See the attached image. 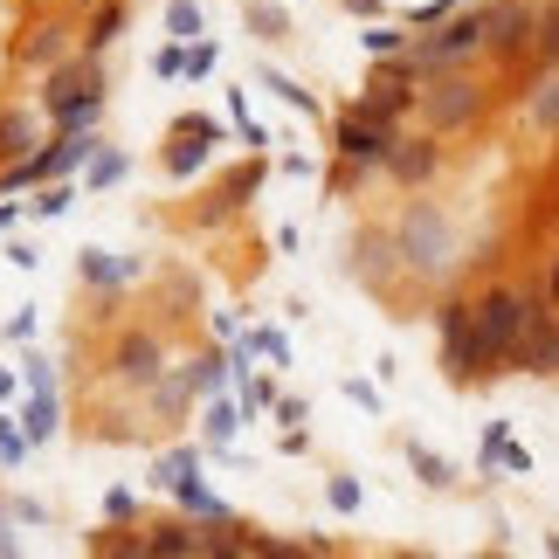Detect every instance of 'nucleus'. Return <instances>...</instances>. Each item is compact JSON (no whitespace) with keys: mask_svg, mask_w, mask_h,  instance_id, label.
<instances>
[{"mask_svg":"<svg viewBox=\"0 0 559 559\" xmlns=\"http://www.w3.org/2000/svg\"><path fill=\"white\" fill-rule=\"evenodd\" d=\"M394 242H401V263L407 276H421V284H442L449 270H456V222L421 193H407L401 214H394Z\"/></svg>","mask_w":559,"mask_h":559,"instance_id":"obj_1","label":"nucleus"},{"mask_svg":"<svg viewBox=\"0 0 559 559\" xmlns=\"http://www.w3.org/2000/svg\"><path fill=\"white\" fill-rule=\"evenodd\" d=\"M484 56H498L511 76L546 70L539 62V0H484Z\"/></svg>","mask_w":559,"mask_h":559,"instance_id":"obj_2","label":"nucleus"},{"mask_svg":"<svg viewBox=\"0 0 559 559\" xmlns=\"http://www.w3.org/2000/svg\"><path fill=\"white\" fill-rule=\"evenodd\" d=\"M484 104H490V91H484L469 70H442V76L421 83V104H415V111H421L428 132L449 139V132H469V124L484 118Z\"/></svg>","mask_w":559,"mask_h":559,"instance_id":"obj_3","label":"nucleus"},{"mask_svg":"<svg viewBox=\"0 0 559 559\" xmlns=\"http://www.w3.org/2000/svg\"><path fill=\"white\" fill-rule=\"evenodd\" d=\"M436 332H442V373L449 380H490L484 359V332H477V297H442L436 305Z\"/></svg>","mask_w":559,"mask_h":559,"instance_id":"obj_4","label":"nucleus"},{"mask_svg":"<svg viewBox=\"0 0 559 559\" xmlns=\"http://www.w3.org/2000/svg\"><path fill=\"white\" fill-rule=\"evenodd\" d=\"M532 297L539 290H484L477 297V332H484V359H490V373H511V353H519V338H525V318H532Z\"/></svg>","mask_w":559,"mask_h":559,"instance_id":"obj_5","label":"nucleus"},{"mask_svg":"<svg viewBox=\"0 0 559 559\" xmlns=\"http://www.w3.org/2000/svg\"><path fill=\"white\" fill-rule=\"evenodd\" d=\"M469 56H484V8L469 14H449L436 21V35H415V62H421V83L442 76V70H463Z\"/></svg>","mask_w":559,"mask_h":559,"instance_id":"obj_6","label":"nucleus"},{"mask_svg":"<svg viewBox=\"0 0 559 559\" xmlns=\"http://www.w3.org/2000/svg\"><path fill=\"white\" fill-rule=\"evenodd\" d=\"M394 139H401L394 124L367 118V111H359V104H353V111L332 124V153L346 159V166H359V174H386V153H394Z\"/></svg>","mask_w":559,"mask_h":559,"instance_id":"obj_7","label":"nucleus"},{"mask_svg":"<svg viewBox=\"0 0 559 559\" xmlns=\"http://www.w3.org/2000/svg\"><path fill=\"white\" fill-rule=\"evenodd\" d=\"M511 373H532V380H559V311L546 297H532V318H525V338L511 353Z\"/></svg>","mask_w":559,"mask_h":559,"instance_id":"obj_8","label":"nucleus"},{"mask_svg":"<svg viewBox=\"0 0 559 559\" xmlns=\"http://www.w3.org/2000/svg\"><path fill=\"white\" fill-rule=\"evenodd\" d=\"M442 174V132H401L394 139V153H386V180H401L407 193H421V187H436Z\"/></svg>","mask_w":559,"mask_h":559,"instance_id":"obj_9","label":"nucleus"},{"mask_svg":"<svg viewBox=\"0 0 559 559\" xmlns=\"http://www.w3.org/2000/svg\"><path fill=\"white\" fill-rule=\"evenodd\" d=\"M111 380L139 386V394H153V386L166 380V353H159V338H153V332H124L118 346H111Z\"/></svg>","mask_w":559,"mask_h":559,"instance_id":"obj_10","label":"nucleus"},{"mask_svg":"<svg viewBox=\"0 0 559 559\" xmlns=\"http://www.w3.org/2000/svg\"><path fill=\"white\" fill-rule=\"evenodd\" d=\"M70 56H76V28H70L62 14L35 21V28L14 41V62H21V70H35V76H49L56 62H70Z\"/></svg>","mask_w":559,"mask_h":559,"instance_id":"obj_11","label":"nucleus"},{"mask_svg":"<svg viewBox=\"0 0 559 559\" xmlns=\"http://www.w3.org/2000/svg\"><path fill=\"white\" fill-rule=\"evenodd\" d=\"M222 132H235V124H214V118H180L174 124V145H166V174L174 180H193L207 166V145L222 139Z\"/></svg>","mask_w":559,"mask_h":559,"instance_id":"obj_12","label":"nucleus"},{"mask_svg":"<svg viewBox=\"0 0 559 559\" xmlns=\"http://www.w3.org/2000/svg\"><path fill=\"white\" fill-rule=\"evenodd\" d=\"M353 270H359V284H367V290H386V284H394V270H407L394 228H367V235H359V242H353Z\"/></svg>","mask_w":559,"mask_h":559,"instance_id":"obj_13","label":"nucleus"},{"mask_svg":"<svg viewBox=\"0 0 559 559\" xmlns=\"http://www.w3.org/2000/svg\"><path fill=\"white\" fill-rule=\"evenodd\" d=\"M421 104V83H401V76H386V70H373L367 76V91H359V111L367 118H380V124H394L401 132V118Z\"/></svg>","mask_w":559,"mask_h":559,"instance_id":"obj_14","label":"nucleus"},{"mask_svg":"<svg viewBox=\"0 0 559 559\" xmlns=\"http://www.w3.org/2000/svg\"><path fill=\"white\" fill-rule=\"evenodd\" d=\"M49 91H41V111H56V104H70V97H91V91H104V70H97V56L83 49V56H70V62H56L49 76Z\"/></svg>","mask_w":559,"mask_h":559,"instance_id":"obj_15","label":"nucleus"},{"mask_svg":"<svg viewBox=\"0 0 559 559\" xmlns=\"http://www.w3.org/2000/svg\"><path fill=\"white\" fill-rule=\"evenodd\" d=\"M255 187H263V166H255V159H249V166H242V174H228L222 187H214V201L201 207V228H222V222H228V214H235V207H249V193H255Z\"/></svg>","mask_w":559,"mask_h":559,"instance_id":"obj_16","label":"nucleus"},{"mask_svg":"<svg viewBox=\"0 0 559 559\" xmlns=\"http://www.w3.org/2000/svg\"><path fill=\"white\" fill-rule=\"evenodd\" d=\"M207 552V532L193 525H145V559H201Z\"/></svg>","mask_w":559,"mask_h":559,"instance_id":"obj_17","label":"nucleus"},{"mask_svg":"<svg viewBox=\"0 0 559 559\" xmlns=\"http://www.w3.org/2000/svg\"><path fill=\"white\" fill-rule=\"evenodd\" d=\"M525 124H532V132H552V139H559V70H552V62L539 70V83L525 91Z\"/></svg>","mask_w":559,"mask_h":559,"instance_id":"obj_18","label":"nucleus"},{"mask_svg":"<svg viewBox=\"0 0 559 559\" xmlns=\"http://www.w3.org/2000/svg\"><path fill=\"white\" fill-rule=\"evenodd\" d=\"M124 21H132V8H124V0H97L91 21H83V49L104 56V49H111V41L124 35Z\"/></svg>","mask_w":559,"mask_h":559,"instance_id":"obj_19","label":"nucleus"},{"mask_svg":"<svg viewBox=\"0 0 559 559\" xmlns=\"http://www.w3.org/2000/svg\"><path fill=\"white\" fill-rule=\"evenodd\" d=\"M35 153V118L21 111V104H8V111H0V166H21Z\"/></svg>","mask_w":559,"mask_h":559,"instance_id":"obj_20","label":"nucleus"},{"mask_svg":"<svg viewBox=\"0 0 559 559\" xmlns=\"http://www.w3.org/2000/svg\"><path fill=\"white\" fill-rule=\"evenodd\" d=\"M193 401H201V380H193V367H180V373H166V380L153 386V407H159L166 421H174V415H187Z\"/></svg>","mask_w":559,"mask_h":559,"instance_id":"obj_21","label":"nucleus"},{"mask_svg":"<svg viewBox=\"0 0 559 559\" xmlns=\"http://www.w3.org/2000/svg\"><path fill=\"white\" fill-rule=\"evenodd\" d=\"M124 276H139V263H111L104 249H83L76 255V284H97V290H118Z\"/></svg>","mask_w":559,"mask_h":559,"instance_id":"obj_22","label":"nucleus"},{"mask_svg":"<svg viewBox=\"0 0 559 559\" xmlns=\"http://www.w3.org/2000/svg\"><path fill=\"white\" fill-rule=\"evenodd\" d=\"M242 28L263 35V41H290V8H276V0H242Z\"/></svg>","mask_w":559,"mask_h":559,"instance_id":"obj_23","label":"nucleus"},{"mask_svg":"<svg viewBox=\"0 0 559 559\" xmlns=\"http://www.w3.org/2000/svg\"><path fill=\"white\" fill-rule=\"evenodd\" d=\"M97 118H104V91H91V97H70V104H56V111H49V124H56V132H97Z\"/></svg>","mask_w":559,"mask_h":559,"instance_id":"obj_24","label":"nucleus"},{"mask_svg":"<svg viewBox=\"0 0 559 559\" xmlns=\"http://www.w3.org/2000/svg\"><path fill=\"white\" fill-rule=\"evenodd\" d=\"M56 415H62L56 386H35V394H28V415H21V428H28V442H35V449L56 436Z\"/></svg>","mask_w":559,"mask_h":559,"instance_id":"obj_25","label":"nucleus"},{"mask_svg":"<svg viewBox=\"0 0 559 559\" xmlns=\"http://www.w3.org/2000/svg\"><path fill=\"white\" fill-rule=\"evenodd\" d=\"M174 498H180V504L193 511V519H228V504H222V498H214V490L201 484V469H193V477H180V484H174Z\"/></svg>","mask_w":559,"mask_h":559,"instance_id":"obj_26","label":"nucleus"},{"mask_svg":"<svg viewBox=\"0 0 559 559\" xmlns=\"http://www.w3.org/2000/svg\"><path fill=\"white\" fill-rule=\"evenodd\" d=\"M235 421H242V407H228V401H207V415H201V436H207V449H228V442H235Z\"/></svg>","mask_w":559,"mask_h":559,"instance_id":"obj_27","label":"nucleus"},{"mask_svg":"<svg viewBox=\"0 0 559 559\" xmlns=\"http://www.w3.org/2000/svg\"><path fill=\"white\" fill-rule=\"evenodd\" d=\"M166 35H174V41L207 35V21H201V0H166Z\"/></svg>","mask_w":559,"mask_h":559,"instance_id":"obj_28","label":"nucleus"},{"mask_svg":"<svg viewBox=\"0 0 559 559\" xmlns=\"http://www.w3.org/2000/svg\"><path fill=\"white\" fill-rule=\"evenodd\" d=\"M407 463H415V477H421L428 490H449V484H456V469H449L436 449H421V442H407Z\"/></svg>","mask_w":559,"mask_h":559,"instance_id":"obj_29","label":"nucleus"},{"mask_svg":"<svg viewBox=\"0 0 559 559\" xmlns=\"http://www.w3.org/2000/svg\"><path fill=\"white\" fill-rule=\"evenodd\" d=\"M124 180V153H111V145H97L91 153V174H83V187L91 193H104V187H118Z\"/></svg>","mask_w":559,"mask_h":559,"instance_id":"obj_30","label":"nucleus"},{"mask_svg":"<svg viewBox=\"0 0 559 559\" xmlns=\"http://www.w3.org/2000/svg\"><path fill=\"white\" fill-rule=\"evenodd\" d=\"M228 124H235V139H242V145H249V153H263V145H270V132H263V124H255V118H249V97H242V91H235V97H228Z\"/></svg>","mask_w":559,"mask_h":559,"instance_id":"obj_31","label":"nucleus"},{"mask_svg":"<svg viewBox=\"0 0 559 559\" xmlns=\"http://www.w3.org/2000/svg\"><path fill=\"white\" fill-rule=\"evenodd\" d=\"M263 91H276V97L290 104V111H305V118H318V97L305 91V83H290L284 70H263Z\"/></svg>","mask_w":559,"mask_h":559,"instance_id":"obj_32","label":"nucleus"},{"mask_svg":"<svg viewBox=\"0 0 559 559\" xmlns=\"http://www.w3.org/2000/svg\"><path fill=\"white\" fill-rule=\"evenodd\" d=\"M359 41H367V56L380 62V56H401V49H407V41H415V35H407V28H394V21H373V28L359 35Z\"/></svg>","mask_w":559,"mask_h":559,"instance_id":"obj_33","label":"nucleus"},{"mask_svg":"<svg viewBox=\"0 0 559 559\" xmlns=\"http://www.w3.org/2000/svg\"><path fill=\"white\" fill-rule=\"evenodd\" d=\"M539 62L559 70V0H539Z\"/></svg>","mask_w":559,"mask_h":559,"instance_id":"obj_34","label":"nucleus"},{"mask_svg":"<svg viewBox=\"0 0 559 559\" xmlns=\"http://www.w3.org/2000/svg\"><path fill=\"white\" fill-rule=\"evenodd\" d=\"M28 428H21V421H0V463H8V469H21V463H28Z\"/></svg>","mask_w":559,"mask_h":559,"instance_id":"obj_35","label":"nucleus"},{"mask_svg":"<svg viewBox=\"0 0 559 559\" xmlns=\"http://www.w3.org/2000/svg\"><path fill=\"white\" fill-rule=\"evenodd\" d=\"M70 201H76V193H70V187H62V180H49V187H41V193H35V201H28V214H35V222H56V214H62V207H70Z\"/></svg>","mask_w":559,"mask_h":559,"instance_id":"obj_36","label":"nucleus"},{"mask_svg":"<svg viewBox=\"0 0 559 559\" xmlns=\"http://www.w3.org/2000/svg\"><path fill=\"white\" fill-rule=\"evenodd\" d=\"M193 380H201V394H222V380H228V353H201V359H193Z\"/></svg>","mask_w":559,"mask_h":559,"instance_id":"obj_37","label":"nucleus"},{"mask_svg":"<svg viewBox=\"0 0 559 559\" xmlns=\"http://www.w3.org/2000/svg\"><path fill=\"white\" fill-rule=\"evenodd\" d=\"M193 469H201V449H174V456H166V463H159V484H166V490H174L180 477H193Z\"/></svg>","mask_w":559,"mask_h":559,"instance_id":"obj_38","label":"nucleus"},{"mask_svg":"<svg viewBox=\"0 0 559 559\" xmlns=\"http://www.w3.org/2000/svg\"><path fill=\"white\" fill-rule=\"evenodd\" d=\"M153 76H187V41H174V49L153 56Z\"/></svg>","mask_w":559,"mask_h":559,"instance_id":"obj_39","label":"nucleus"},{"mask_svg":"<svg viewBox=\"0 0 559 559\" xmlns=\"http://www.w3.org/2000/svg\"><path fill=\"white\" fill-rule=\"evenodd\" d=\"M270 401H276V386H270V380H249V373H242V415H255V407H270Z\"/></svg>","mask_w":559,"mask_h":559,"instance_id":"obj_40","label":"nucleus"},{"mask_svg":"<svg viewBox=\"0 0 559 559\" xmlns=\"http://www.w3.org/2000/svg\"><path fill=\"white\" fill-rule=\"evenodd\" d=\"M104 519L132 525V519H139V498H132V490H111V498H104Z\"/></svg>","mask_w":559,"mask_h":559,"instance_id":"obj_41","label":"nucleus"},{"mask_svg":"<svg viewBox=\"0 0 559 559\" xmlns=\"http://www.w3.org/2000/svg\"><path fill=\"white\" fill-rule=\"evenodd\" d=\"M325 498H332V511H359V484H353V477H332Z\"/></svg>","mask_w":559,"mask_h":559,"instance_id":"obj_42","label":"nucleus"},{"mask_svg":"<svg viewBox=\"0 0 559 559\" xmlns=\"http://www.w3.org/2000/svg\"><path fill=\"white\" fill-rule=\"evenodd\" d=\"M214 70V41H187V76H207Z\"/></svg>","mask_w":559,"mask_h":559,"instance_id":"obj_43","label":"nucleus"},{"mask_svg":"<svg viewBox=\"0 0 559 559\" xmlns=\"http://www.w3.org/2000/svg\"><path fill=\"white\" fill-rule=\"evenodd\" d=\"M346 394L367 407V415H380V386H373V380H346Z\"/></svg>","mask_w":559,"mask_h":559,"instance_id":"obj_44","label":"nucleus"},{"mask_svg":"<svg viewBox=\"0 0 559 559\" xmlns=\"http://www.w3.org/2000/svg\"><path fill=\"white\" fill-rule=\"evenodd\" d=\"M346 14H359V21H380V14H386V0H346Z\"/></svg>","mask_w":559,"mask_h":559,"instance_id":"obj_45","label":"nucleus"},{"mask_svg":"<svg viewBox=\"0 0 559 559\" xmlns=\"http://www.w3.org/2000/svg\"><path fill=\"white\" fill-rule=\"evenodd\" d=\"M14 214H21L14 201H0V228H14Z\"/></svg>","mask_w":559,"mask_h":559,"instance_id":"obj_46","label":"nucleus"},{"mask_svg":"<svg viewBox=\"0 0 559 559\" xmlns=\"http://www.w3.org/2000/svg\"><path fill=\"white\" fill-rule=\"evenodd\" d=\"M0 394H14V373H0Z\"/></svg>","mask_w":559,"mask_h":559,"instance_id":"obj_47","label":"nucleus"},{"mask_svg":"<svg viewBox=\"0 0 559 559\" xmlns=\"http://www.w3.org/2000/svg\"><path fill=\"white\" fill-rule=\"evenodd\" d=\"M76 8H83V14H91V8H97V0H76Z\"/></svg>","mask_w":559,"mask_h":559,"instance_id":"obj_48","label":"nucleus"}]
</instances>
